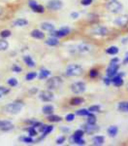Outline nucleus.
Instances as JSON below:
<instances>
[{"label": "nucleus", "instance_id": "nucleus-4", "mask_svg": "<svg viewBox=\"0 0 128 146\" xmlns=\"http://www.w3.org/2000/svg\"><path fill=\"white\" fill-rule=\"evenodd\" d=\"M106 8L111 13H118V12L122 10V4L116 1V0H112L111 2H109L106 5Z\"/></svg>", "mask_w": 128, "mask_h": 146}, {"label": "nucleus", "instance_id": "nucleus-37", "mask_svg": "<svg viewBox=\"0 0 128 146\" xmlns=\"http://www.w3.org/2000/svg\"><path fill=\"white\" fill-rule=\"evenodd\" d=\"M7 84H8V86H10V87H17L18 85V79H16V78L8 79V80H7Z\"/></svg>", "mask_w": 128, "mask_h": 146}, {"label": "nucleus", "instance_id": "nucleus-56", "mask_svg": "<svg viewBox=\"0 0 128 146\" xmlns=\"http://www.w3.org/2000/svg\"><path fill=\"white\" fill-rule=\"evenodd\" d=\"M1 96H2V94H0V98H1Z\"/></svg>", "mask_w": 128, "mask_h": 146}, {"label": "nucleus", "instance_id": "nucleus-53", "mask_svg": "<svg viewBox=\"0 0 128 146\" xmlns=\"http://www.w3.org/2000/svg\"><path fill=\"white\" fill-rule=\"evenodd\" d=\"M128 43V38H123L122 39V44H126Z\"/></svg>", "mask_w": 128, "mask_h": 146}, {"label": "nucleus", "instance_id": "nucleus-18", "mask_svg": "<svg viewBox=\"0 0 128 146\" xmlns=\"http://www.w3.org/2000/svg\"><path fill=\"white\" fill-rule=\"evenodd\" d=\"M22 60L23 62L26 64L27 67H30V68H33L36 66V64H35V62L33 60V58H31L30 56H22Z\"/></svg>", "mask_w": 128, "mask_h": 146}, {"label": "nucleus", "instance_id": "nucleus-13", "mask_svg": "<svg viewBox=\"0 0 128 146\" xmlns=\"http://www.w3.org/2000/svg\"><path fill=\"white\" fill-rule=\"evenodd\" d=\"M83 129L85 131V133H88V135H91V133H94L96 131H98L99 127H97L96 125H91V124H85L83 125Z\"/></svg>", "mask_w": 128, "mask_h": 146}, {"label": "nucleus", "instance_id": "nucleus-38", "mask_svg": "<svg viewBox=\"0 0 128 146\" xmlns=\"http://www.w3.org/2000/svg\"><path fill=\"white\" fill-rule=\"evenodd\" d=\"M88 113H89V111H88L87 109H85V108H83V109L78 110V111L76 112V114L78 115V116H87Z\"/></svg>", "mask_w": 128, "mask_h": 146}, {"label": "nucleus", "instance_id": "nucleus-2", "mask_svg": "<svg viewBox=\"0 0 128 146\" xmlns=\"http://www.w3.org/2000/svg\"><path fill=\"white\" fill-rule=\"evenodd\" d=\"M62 84H63V80H62L61 77L53 76L52 78L47 80L46 86L48 90L53 91V90H56V89H59L62 86Z\"/></svg>", "mask_w": 128, "mask_h": 146}, {"label": "nucleus", "instance_id": "nucleus-42", "mask_svg": "<svg viewBox=\"0 0 128 146\" xmlns=\"http://www.w3.org/2000/svg\"><path fill=\"white\" fill-rule=\"evenodd\" d=\"M9 93H10V89L5 88L4 86H0V94H2V96L6 95V94H9Z\"/></svg>", "mask_w": 128, "mask_h": 146}, {"label": "nucleus", "instance_id": "nucleus-26", "mask_svg": "<svg viewBox=\"0 0 128 146\" xmlns=\"http://www.w3.org/2000/svg\"><path fill=\"white\" fill-rule=\"evenodd\" d=\"M117 131H118V129L116 126H111L110 128L107 129V133H108V135L112 136V137H114V136H116L117 135Z\"/></svg>", "mask_w": 128, "mask_h": 146}, {"label": "nucleus", "instance_id": "nucleus-25", "mask_svg": "<svg viewBox=\"0 0 128 146\" xmlns=\"http://www.w3.org/2000/svg\"><path fill=\"white\" fill-rule=\"evenodd\" d=\"M47 119H48L49 122H52V123H58V122L62 121L61 117L57 116V115H54L53 113V114H51V115H48Z\"/></svg>", "mask_w": 128, "mask_h": 146}, {"label": "nucleus", "instance_id": "nucleus-54", "mask_svg": "<svg viewBox=\"0 0 128 146\" xmlns=\"http://www.w3.org/2000/svg\"><path fill=\"white\" fill-rule=\"evenodd\" d=\"M3 12H4V9L2 8L1 6H0V17H1V16L3 15Z\"/></svg>", "mask_w": 128, "mask_h": 146}, {"label": "nucleus", "instance_id": "nucleus-17", "mask_svg": "<svg viewBox=\"0 0 128 146\" xmlns=\"http://www.w3.org/2000/svg\"><path fill=\"white\" fill-rule=\"evenodd\" d=\"M30 35H31V37H33V38L39 39V40H42V39L45 38V33L40 29H33L31 32H30Z\"/></svg>", "mask_w": 128, "mask_h": 146}, {"label": "nucleus", "instance_id": "nucleus-10", "mask_svg": "<svg viewBox=\"0 0 128 146\" xmlns=\"http://www.w3.org/2000/svg\"><path fill=\"white\" fill-rule=\"evenodd\" d=\"M28 6H29V8L31 9L32 11L35 12V13L42 14V13H44V12H45V8H44V6L38 4L36 1H35V0H29V1H28Z\"/></svg>", "mask_w": 128, "mask_h": 146}, {"label": "nucleus", "instance_id": "nucleus-58", "mask_svg": "<svg viewBox=\"0 0 128 146\" xmlns=\"http://www.w3.org/2000/svg\"><path fill=\"white\" fill-rule=\"evenodd\" d=\"M0 123H1V120H0Z\"/></svg>", "mask_w": 128, "mask_h": 146}, {"label": "nucleus", "instance_id": "nucleus-16", "mask_svg": "<svg viewBox=\"0 0 128 146\" xmlns=\"http://www.w3.org/2000/svg\"><path fill=\"white\" fill-rule=\"evenodd\" d=\"M77 51L81 54L88 53V52L91 51V46L88 45V44H85V43H81L80 45L77 46Z\"/></svg>", "mask_w": 128, "mask_h": 146}, {"label": "nucleus", "instance_id": "nucleus-3", "mask_svg": "<svg viewBox=\"0 0 128 146\" xmlns=\"http://www.w3.org/2000/svg\"><path fill=\"white\" fill-rule=\"evenodd\" d=\"M83 73V68L79 64H69L66 68V75L70 77L80 76Z\"/></svg>", "mask_w": 128, "mask_h": 146}, {"label": "nucleus", "instance_id": "nucleus-1", "mask_svg": "<svg viewBox=\"0 0 128 146\" xmlns=\"http://www.w3.org/2000/svg\"><path fill=\"white\" fill-rule=\"evenodd\" d=\"M23 107V102L20 100H16L14 102L8 103L5 106L3 107V111L6 114H10V115H17L20 111H22Z\"/></svg>", "mask_w": 128, "mask_h": 146}, {"label": "nucleus", "instance_id": "nucleus-45", "mask_svg": "<svg viewBox=\"0 0 128 146\" xmlns=\"http://www.w3.org/2000/svg\"><path fill=\"white\" fill-rule=\"evenodd\" d=\"M98 75V71H97L96 69H92V70H90V72H89V76L91 77V78H95V77Z\"/></svg>", "mask_w": 128, "mask_h": 146}, {"label": "nucleus", "instance_id": "nucleus-51", "mask_svg": "<svg viewBox=\"0 0 128 146\" xmlns=\"http://www.w3.org/2000/svg\"><path fill=\"white\" fill-rule=\"evenodd\" d=\"M111 62H119V58H115L114 60H111Z\"/></svg>", "mask_w": 128, "mask_h": 146}, {"label": "nucleus", "instance_id": "nucleus-15", "mask_svg": "<svg viewBox=\"0 0 128 146\" xmlns=\"http://www.w3.org/2000/svg\"><path fill=\"white\" fill-rule=\"evenodd\" d=\"M115 23L118 27H126L128 25V16L126 15H122V16H119L118 18L116 19L115 21Z\"/></svg>", "mask_w": 128, "mask_h": 146}, {"label": "nucleus", "instance_id": "nucleus-11", "mask_svg": "<svg viewBox=\"0 0 128 146\" xmlns=\"http://www.w3.org/2000/svg\"><path fill=\"white\" fill-rule=\"evenodd\" d=\"M91 32L94 35H97V36H106V35L109 33V30H108V28L105 27L96 25V27H94L92 28Z\"/></svg>", "mask_w": 128, "mask_h": 146}, {"label": "nucleus", "instance_id": "nucleus-43", "mask_svg": "<svg viewBox=\"0 0 128 146\" xmlns=\"http://www.w3.org/2000/svg\"><path fill=\"white\" fill-rule=\"evenodd\" d=\"M65 139H66V137H65V135H62V136H59V137L56 139V144L58 145H61L63 144L65 142Z\"/></svg>", "mask_w": 128, "mask_h": 146}, {"label": "nucleus", "instance_id": "nucleus-48", "mask_svg": "<svg viewBox=\"0 0 128 146\" xmlns=\"http://www.w3.org/2000/svg\"><path fill=\"white\" fill-rule=\"evenodd\" d=\"M71 18L72 19H78L79 18V13H76V12L71 13Z\"/></svg>", "mask_w": 128, "mask_h": 146}, {"label": "nucleus", "instance_id": "nucleus-29", "mask_svg": "<svg viewBox=\"0 0 128 146\" xmlns=\"http://www.w3.org/2000/svg\"><path fill=\"white\" fill-rule=\"evenodd\" d=\"M83 101H85V100L83 98H74L71 100L70 103H71V105H80L83 104Z\"/></svg>", "mask_w": 128, "mask_h": 146}, {"label": "nucleus", "instance_id": "nucleus-6", "mask_svg": "<svg viewBox=\"0 0 128 146\" xmlns=\"http://www.w3.org/2000/svg\"><path fill=\"white\" fill-rule=\"evenodd\" d=\"M38 96L42 101H44V102H50V101H53V98H54V95H53V92L50 90L41 91L40 93H39Z\"/></svg>", "mask_w": 128, "mask_h": 146}, {"label": "nucleus", "instance_id": "nucleus-35", "mask_svg": "<svg viewBox=\"0 0 128 146\" xmlns=\"http://www.w3.org/2000/svg\"><path fill=\"white\" fill-rule=\"evenodd\" d=\"M26 131H28V135H29V136H31V137L37 136V135H38V131H36V129L33 128V127H31V126H29V128H27Z\"/></svg>", "mask_w": 128, "mask_h": 146}, {"label": "nucleus", "instance_id": "nucleus-23", "mask_svg": "<svg viewBox=\"0 0 128 146\" xmlns=\"http://www.w3.org/2000/svg\"><path fill=\"white\" fill-rule=\"evenodd\" d=\"M105 141V137L102 135H96L92 138V144L93 145H102Z\"/></svg>", "mask_w": 128, "mask_h": 146}, {"label": "nucleus", "instance_id": "nucleus-39", "mask_svg": "<svg viewBox=\"0 0 128 146\" xmlns=\"http://www.w3.org/2000/svg\"><path fill=\"white\" fill-rule=\"evenodd\" d=\"M83 135H85V131H83V129H77V131L74 133L73 136L74 137H83Z\"/></svg>", "mask_w": 128, "mask_h": 146}, {"label": "nucleus", "instance_id": "nucleus-28", "mask_svg": "<svg viewBox=\"0 0 128 146\" xmlns=\"http://www.w3.org/2000/svg\"><path fill=\"white\" fill-rule=\"evenodd\" d=\"M53 126H49V125H46L45 126V129H44V131H42V133H43V135H42V137L43 138H45L47 135H49V133H51L53 131Z\"/></svg>", "mask_w": 128, "mask_h": 146}, {"label": "nucleus", "instance_id": "nucleus-14", "mask_svg": "<svg viewBox=\"0 0 128 146\" xmlns=\"http://www.w3.org/2000/svg\"><path fill=\"white\" fill-rule=\"evenodd\" d=\"M12 25H13L14 27H24L28 25V21H27L26 19L18 18V19H16L15 21H13Z\"/></svg>", "mask_w": 128, "mask_h": 146}, {"label": "nucleus", "instance_id": "nucleus-36", "mask_svg": "<svg viewBox=\"0 0 128 146\" xmlns=\"http://www.w3.org/2000/svg\"><path fill=\"white\" fill-rule=\"evenodd\" d=\"M87 124H91V125L96 124V117L93 114H91V112H89L87 115Z\"/></svg>", "mask_w": 128, "mask_h": 146}, {"label": "nucleus", "instance_id": "nucleus-31", "mask_svg": "<svg viewBox=\"0 0 128 146\" xmlns=\"http://www.w3.org/2000/svg\"><path fill=\"white\" fill-rule=\"evenodd\" d=\"M20 141H22V142L26 143V144H31V143H34L35 140L33 139V137H31V136H22V137L20 138Z\"/></svg>", "mask_w": 128, "mask_h": 146}, {"label": "nucleus", "instance_id": "nucleus-27", "mask_svg": "<svg viewBox=\"0 0 128 146\" xmlns=\"http://www.w3.org/2000/svg\"><path fill=\"white\" fill-rule=\"evenodd\" d=\"M9 49V43L6 39H0V52H5Z\"/></svg>", "mask_w": 128, "mask_h": 146}, {"label": "nucleus", "instance_id": "nucleus-55", "mask_svg": "<svg viewBox=\"0 0 128 146\" xmlns=\"http://www.w3.org/2000/svg\"><path fill=\"white\" fill-rule=\"evenodd\" d=\"M126 89H127V91H128V84L126 85Z\"/></svg>", "mask_w": 128, "mask_h": 146}, {"label": "nucleus", "instance_id": "nucleus-22", "mask_svg": "<svg viewBox=\"0 0 128 146\" xmlns=\"http://www.w3.org/2000/svg\"><path fill=\"white\" fill-rule=\"evenodd\" d=\"M51 75V71L48 69H46V68H42L40 70V72H39V75H38V78L40 80H44V79H47L49 76Z\"/></svg>", "mask_w": 128, "mask_h": 146}, {"label": "nucleus", "instance_id": "nucleus-24", "mask_svg": "<svg viewBox=\"0 0 128 146\" xmlns=\"http://www.w3.org/2000/svg\"><path fill=\"white\" fill-rule=\"evenodd\" d=\"M53 111H54V108H53V105H50V104L45 105V106H43V108H42V112L45 115H47V116L53 114Z\"/></svg>", "mask_w": 128, "mask_h": 146}, {"label": "nucleus", "instance_id": "nucleus-44", "mask_svg": "<svg viewBox=\"0 0 128 146\" xmlns=\"http://www.w3.org/2000/svg\"><path fill=\"white\" fill-rule=\"evenodd\" d=\"M74 119H75V114H73V113H70V114H68L65 117V120H66L67 122H72V121H74Z\"/></svg>", "mask_w": 128, "mask_h": 146}, {"label": "nucleus", "instance_id": "nucleus-8", "mask_svg": "<svg viewBox=\"0 0 128 146\" xmlns=\"http://www.w3.org/2000/svg\"><path fill=\"white\" fill-rule=\"evenodd\" d=\"M71 91L76 95L83 94L85 91V84L83 82H76L71 85Z\"/></svg>", "mask_w": 128, "mask_h": 146}, {"label": "nucleus", "instance_id": "nucleus-7", "mask_svg": "<svg viewBox=\"0 0 128 146\" xmlns=\"http://www.w3.org/2000/svg\"><path fill=\"white\" fill-rule=\"evenodd\" d=\"M63 7L61 0H50L47 3V8L51 11H58Z\"/></svg>", "mask_w": 128, "mask_h": 146}, {"label": "nucleus", "instance_id": "nucleus-19", "mask_svg": "<svg viewBox=\"0 0 128 146\" xmlns=\"http://www.w3.org/2000/svg\"><path fill=\"white\" fill-rule=\"evenodd\" d=\"M111 82L115 85L116 87H121L123 85V80L120 75H115L111 78Z\"/></svg>", "mask_w": 128, "mask_h": 146}, {"label": "nucleus", "instance_id": "nucleus-50", "mask_svg": "<svg viewBox=\"0 0 128 146\" xmlns=\"http://www.w3.org/2000/svg\"><path fill=\"white\" fill-rule=\"evenodd\" d=\"M128 63V54L126 55V56H125V58L123 60V64H127Z\"/></svg>", "mask_w": 128, "mask_h": 146}, {"label": "nucleus", "instance_id": "nucleus-9", "mask_svg": "<svg viewBox=\"0 0 128 146\" xmlns=\"http://www.w3.org/2000/svg\"><path fill=\"white\" fill-rule=\"evenodd\" d=\"M118 68H119L118 62H111V64L107 68V76L110 77V78L114 77L115 75L117 74Z\"/></svg>", "mask_w": 128, "mask_h": 146}, {"label": "nucleus", "instance_id": "nucleus-46", "mask_svg": "<svg viewBox=\"0 0 128 146\" xmlns=\"http://www.w3.org/2000/svg\"><path fill=\"white\" fill-rule=\"evenodd\" d=\"M92 2H93V0H81V4L83 6H88V5H90Z\"/></svg>", "mask_w": 128, "mask_h": 146}, {"label": "nucleus", "instance_id": "nucleus-40", "mask_svg": "<svg viewBox=\"0 0 128 146\" xmlns=\"http://www.w3.org/2000/svg\"><path fill=\"white\" fill-rule=\"evenodd\" d=\"M11 69H12V71L15 72V73H20L22 71V68L20 67L18 64H16V63L15 64H13V66H12Z\"/></svg>", "mask_w": 128, "mask_h": 146}, {"label": "nucleus", "instance_id": "nucleus-32", "mask_svg": "<svg viewBox=\"0 0 128 146\" xmlns=\"http://www.w3.org/2000/svg\"><path fill=\"white\" fill-rule=\"evenodd\" d=\"M37 76H38L37 72H35V71L28 72L26 75H25V80H26V81H32V80H34Z\"/></svg>", "mask_w": 128, "mask_h": 146}, {"label": "nucleus", "instance_id": "nucleus-57", "mask_svg": "<svg viewBox=\"0 0 128 146\" xmlns=\"http://www.w3.org/2000/svg\"><path fill=\"white\" fill-rule=\"evenodd\" d=\"M127 109H128V102H127Z\"/></svg>", "mask_w": 128, "mask_h": 146}, {"label": "nucleus", "instance_id": "nucleus-20", "mask_svg": "<svg viewBox=\"0 0 128 146\" xmlns=\"http://www.w3.org/2000/svg\"><path fill=\"white\" fill-rule=\"evenodd\" d=\"M41 28H42V30H44V31L51 32V31H53V30H54V25L51 23H42Z\"/></svg>", "mask_w": 128, "mask_h": 146}, {"label": "nucleus", "instance_id": "nucleus-12", "mask_svg": "<svg viewBox=\"0 0 128 146\" xmlns=\"http://www.w3.org/2000/svg\"><path fill=\"white\" fill-rule=\"evenodd\" d=\"M14 124L9 120H1L0 123V131H10L14 129Z\"/></svg>", "mask_w": 128, "mask_h": 146}, {"label": "nucleus", "instance_id": "nucleus-41", "mask_svg": "<svg viewBox=\"0 0 128 146\" xmlns=\"http://www.w3.org/2000/svg\"><path fill=\"white\" fill-rule=\"evenodd\" d=\"M88 111L89 112H99L100 111V106L99 105H92V106H90L88 108Z\"/></svg>", "mask_w": 128, "mask_h": 146}, {"label": "nucleus", "instance_id": "nucleus-52", "mask_svg": "<svg viewBox=\"0 0 128 146\" xmlns=\"http://www.w3.org/2000/svg\"><path fill=\"white\" fill-rule=\"evenodd\" d=\"M29 93H30V94H35V93H37V89H36V88L32 89V90H30V91H29Z\"/></svg>", "mask_w": 128, "mask_h": 146}, {"label": "nucleus", "instance_id": "nucleus-34", "mask_svg": "<svg viewBox=\"0 0 128 146\" xmlns=\"http://www.w3.org/2000/svg\"><path fill=\"white\" fill-rule=\"evenodd\" d=\"M117 109L119 110V111L121 112H127L128 109H127V102H124V101H122V102H119L117 105Z\"/></svg>", "mask_w": 128, "mask_h": 146}, {"label": "nucleus", "instance_id": "nucleus-5", "mask_svg": "<svg viewBox=\"0 0 128 146\" xmlns=\"http://www.w3.org/2000/svg\"><path fill=\"white\" fill-rule=\"evenodd\" d=\"M70 33V28L67 27H61L59 30H53L51 31V36L52 37H56V38H61V37H65L67 36Z\"/></svg>", "mask_w": 128, "mask_h": 146}, {"label": "nucleus", "instance_id": "nucleus-21", "mask_svg": "<svg viewBox=\"0 0 128 146\" xmlns=\"http://www.w3.org/2000/svg\"><path fill=\"white\" fill-rule=\"evenodd\" d=\"M46 45L51 46V47H55L59 44V41H58V38L56 37H50L49 39H47L45 41Z\"/></svg>", "mask_w": 128, "mask_h": 146}, {"label": "nucleus", "instance_id": "nucleus-49", "mask_svg": "<svg viewBox=\"0 0 128 146\" xmlns=\"http://www.w3.org/2000/svg\"><path fill=\"white\" fill-rule=\"evenodd\" d=\"M60 129H61V131H63V133H69V131H70V129L69 128H63V127H62V128Z\"/></svg>", "mask_w": 128, "mask_h": 146}, {"label": "nucleus", "instance_id": "nucleus-33", "mask_svg": "<svg viewBox=\"0 0 128 146\" xmlns=\"http://www.w3.org/2000/svg\"><path fill=\"white\" fill-rule=\"evenodd\" d=\"M12 35V32L10 29H3L0 31V37L3 39H6L8 37H10Z\"/></svg>", "mask_w": 128, "mask_h": 146}, {"label": "nucleus", "instance_id": "nucleus-30", "mask_svg": "<svg viewBox=\"0 0 128 146\" xmlns=\"http://www.w3.org/2000/svg\"><path fill=\"white\" fill-rule=\"evenodd\" d=\"M106 53L109 54V55H112V56L116 55V54L118 53V48H117V47H116V46L109 47V48L106 50Z\"/></svg>", "mask_w": 128, "mask_h": 146}, {"label": "nucleus", "instance_id": "nucleus-47", "mask_svg": "<svg viewBox=\"0 0 128 146\" xmlns=\"http://www.w3.org/2000/svg\"><path fill=\"white\" fill-rule=\"evenodd\" d=\"M103 80H104V83L106 84V85H110V84H112L110 77H106V78H104Z\"/></svg>", "mask_w": 128, "mask_h": 146}]
</instances>
